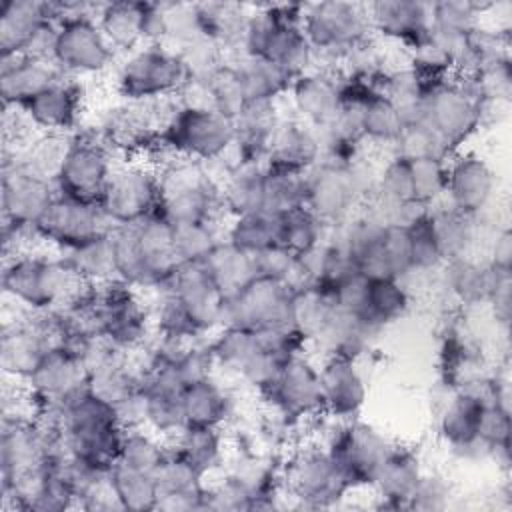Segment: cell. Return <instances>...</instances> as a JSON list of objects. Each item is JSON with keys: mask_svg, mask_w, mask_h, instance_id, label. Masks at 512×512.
Here are the masks:
<instances>
[{"mask_svg": "<svg viewBox=\"0 0 512 512\" xmlns=\"http://www.w3.org/2000/svg\"><path fill=\"white\" fill-rule=\"evenodd\" d=\"M116 278L132 288H164L180 266L172 224L162 214H152L136 224L112 228Z\"/></svg>", "mask_w": 512, "mask_h": 512, "instance_id": "1", "label": "cell"}, {"mask_svg": "<svg viewBox=\"0 0 512 512\" xmlns=\"http://www.w3.org/2000/svg\"><path fill=\"white\" fill-rule=\"evenodd\" d=\"M304 4H268L250 12L242 40V56L268 60L290 76L310 70L314 50L302 32Z\"/></svg>", "mask_w": 512, "mask_h": 512, "instance_id": "2", "label": "cell"}, {"mask_svg": "<svg viewBox=\"0 0 512 512\" xmlns=\"http://www.w3.org/2000/svg\"><path fill=\"white\" fill-rule=\"evenodd\" d=\"M236 140V122L204 104H180L160 124L156 144L182 160L214 162Z\"/></svg>", "mask_w": 512, "mask_h": 512, "instance_id": "3", "label": "cell"}, {"mask_svg": "<svg viewBox=\"0 0 512 512\" xmlns=\"http://www.w3.org/2000/svg\"><path fill=\"white\" fill-rule=\"evenodd\" d=\"M84 282L58 258L18 254L6 262L2 288L18 304L32 312L48 314L64 308L78 294Z\"/></svg>", "mask_w": 512, "mask_h": 512, "instance_id": "4", "label": "cell"}, {"mask_svg": "<svg viewBox=\"0 0 512 512\" xmlns=\"http://www.w3.org/2000/svg\"><path fill=\"white\" fill-rule=\"evenodd\" d=\"M162 214L172 226L186 222L216 220L222 208L220 182L204 168V162L176 158L174 164L158 172Z\"/></svg>", "mask_w": 512, "mask_h": 512, "instance_id": "5", "label": "cell"}, {"mask_svg": "<svg viewBox=\"0 0 512 512\" xmlns=\"http://www.w3.org/2000/svg\"><path fill=\"white\" fill-rule=\"evenodd\" d=\"M188 82L190 74L182 58L164 44L134 50L118 70V92L134 104L178 94Z\"/></svg>", "mask_w": 512, "mask_h": 512, "instance_id": "6", "label": "cell"}, {"mask_svg": "<svg viewBox=\"0 0 512 512\" xmlns=\"http://www.w3.org/2000/svg\"><path fill=\"white\" fill-rule=\"evenodd\" d=\"M374 184L376 178H366V170L358 160L348 166L320 160L306 172L304 208L322 224L334 228L350 218L354 204L374 190Z\"/></svg>", "mask_w": 512, "mask_h": 512, "instance_id": "7", "label": "cell"}, {"mask_svg": "<svg viewBox=\"0 0 512 512\" xmlns=\"http://www.w3.org/2000/svg\"><path fill=\"white\" fill-rule=\"evenodd\" d=\"M370 30L366 4L342 0L304 4L302 32L314 54L344 60L350 52L368 42Z\"/></svg>", "mask_w": 512, "mask_h": 512, "instance_id": "8", "label": "cell"}, {"mask_svg": "<svg viewBox=\"0 0 512 512\" xmlns=\"http://www.w3.org/2000/svg\"><path fill=\"white\" fill-rule=\"evenodd\" d=\"M332 422L324 448L332 456L348 488H372L376 472L394 444L380 430L358 418Z\"/></svg>", "mask_w": 512, "mask_h": 512, "instance_id": "9", "label": "cell"}, {"mask_svg": "<svg viewBox=\"0 0 512 512\" xmlns=\"http://www.w3.org/2000/svg\"><path fill=\"white\" fill-rule=\"evenodd\" d=\"M484 104L468 76L460 80L442 78L426 94L424 122H428L450 146L452 152L464 144L482 124Z\"/></svg>", "mask_w": 512, "mask_h": 512, "instance_id": "10", "label": "cell"}, {"mask_svg": "<svg viewBox=\"0 0 512 512\" xmlns=\"http://www.w3.org/2000/svg\"><path fill=\"white\" fill-rule=\"evenodd\" d=\"M116 50L102 34L90 6L70 12L56 24L52 62L64 74H94L114 62Z\"/></svg>", "mask_w": 512, "mask_h": 512, "instance_id": "11", "label": "cell"}, {"mask_svg": "<svg viewBox=\"0 0 512 512\" xmlns=\"http://www.w3.org/2000/svg\"><path fill=\"white\" fill-rule=\"evenodd\" d=\"M56 12L52 2L4 0L0 8V58L38 56L52 60Z\"/></svg>", "mask_w": 512, "mask_h": 512, "instance_id": "12", "label": "cell"}, {"mask_svg": "<svg viewBox=\"0 0 512 512\" xmlns=\"http://www.w3.org/2000/svg\"><path fill=\"white\" fill-rule=\"evenodd\" d=\"M294 290L274 278L256 276L224 302L222 326H240L254 332L294 326Z\"/></svg>", "mask_w": 512, "mask_h": 512, "instance_id": "13", "label": "cell"}, {"mask_svg": "<svg viewBox=\"0 0 512 512\" xmlns=\"http://www.w3.org/2000/svg\"><path fill=\"white\" fill-rule=\"evenodd\" d=\"M282 482L290 498L304 508H328L348 492V484L324 446L302 448L282 468Z\"/></svg>", "mask_w": 512, "mask_h": 512, "instance_id": "14", "label": "cell"}, {"mask_svg": "<svg viewBox=\"0 0 512 512\" xmlns=\"http://www.w3.org/2000/svg\"><path fill=\"white\" fill-rule=\"evenodd\" d=\"M160 178L158 172L144 164L114 168L98 208L112 228L136 224L158 212Z\"/></svg>", "mask_w": 512, "mask_h": 512, "instance_id": "15", "label": "cell"}, {"mask_svg": "<svg viewBox=\"0 0 512 512\" xmlns=\"http://www.w3.org/2000/svg\"><path fill=\"white\" fill-rule=\"evenodd\" d=\"M488 402H492V376H476L458 384L440 414V436L462 458L490 456L478 440L480 418Z\"/></svg>", "mask_w": 512, "mask_h": 512, "instance_id": "16", "label": "cell"}, {"mask_svg": "<svg viewBox=\"0 0 512 512\" xmlns=\"http://www.w3.org/2000/svg\"><path fill=\"white\" fill-rule=\"evenodd\" d=\"M112 172L114 166L104 144L86 136H76L68 140L54 176V188L60 196L98 204Z\"/></svg>", "mask_w": 512, "mask_h": 512, "instance_id": "17", "label": "cell"}, {"mask_svg": "<svg viewBox=\"0 0 512 512\" xmlns=\"http://www.w3.org/2000/svg\"><path fill=\"white\" fill-rule=\"evenodd\" d=\"M262 396L274 410V416L288 426L324 416L318 366H314L304 354L290 358Z\"/></svg>", "mask_w": 512, "mask_h": 512, "instance_id": "18", "label": "cell"}, {"mask_svg": "<svg viewBox=\"0 0 512 512\" xmlns=\"http://www.w3.org/2000/svg\"><path fill=\"white\" fill-rule=\"evenodd\" d=\"M56 198L54 182L38 176L18 162L4 164L2 172V222L4 236L32 232L34 224Z\"/></svg>", "mask_w": 512, "mask_h": 512, "instance_id": "19", "label": "cell"}, {"mask_svg": "<svg viewBox=\"0 0 512 512\" xmlns=\"http://www.w3.org/2000/svg\"><path fill=\"white\" fill-rule=\"evenodd\" d=\"M108 230L112 226L98 204L72 200L56 192V198L34 224L32 236L66 252Z\"/></svg>", "mask_w": 512, "mask_h": 512, "instance_id": "20", "label": "cell"}, {"mask_svg": "<svg viewBox=\"0 0 512 512\" xmlns=\"http://www.w3.org/2000/svg\"><path fill=\"white\" fill-rule=\"evenodd\" d=\"M160 290H168L176 296L202 336L222 328L226 298L220 294L202 262L180 264L170 282Z\"/></svg>", "mask_w": 512, "mask_h": 512, "instance_id": "21", "label": "cell"}, {"mask_svg": "<svg viewBox=\"0 0 512 512\" xmlns=\"http://www.w3.org/2000/svg\"><path fill=\"white\" fill-rule=\"evenodd\" d=\"M56 342L58 322L54 312L50 320L16 322L6 326L0 340V366L4 374L26 380Z\"/></svg>", "mask_w": 512, "mask_h": 512, "instance_id": "22", "label": "cell"}, {"mask_svg": "<svg viewBox=\"0 0 512 512\" xmlns=\"http://www.w3.org/2000/svg\"><path fill=\"white\" fill-rule=\"evenodd\" d=\"M26 384L30 398L36 400V410H58L88 386V372L76 358L54 346L26 378Z\"/></svg>", "mask_w": 512, "mask_h": 512, "instance_id": "23", "label": "cell"}, {"mask_svg": "<svg viewBox=\"0 0 512 512\" xmlns=\"http://www.w3.org/2000/svg\"><path fill=\"white\" fill-rule=\"evenodd\" d=\"M318 374L324 416L338 422L358 418L368 398V384L358 368V360L326 356Z\"/></svg>", "mask_w": 512, "mask_h": 512, "instance_id": "24", "label": "cell"}, {"mask_svg": "<svg viewBox=\"0 0 512 512\" xmlns=\"http://www.w3.org/2000/svg\"><path fill=\"white\" fill-rule=\"evenodd\" d=\"M496 192V174L492 166L476 154H462L448 160L446 192L444 200L448 206L478 218Z\"/></svg>", "mask_w": 512, "mask_h": 512, "instance_id": "25", "label": "cell"}, {"mask_svg": "<svg viewBox=\"0 0 512 512\" xmlns=\"http://www.w3.org/2000/svg\"><path fill=\"white\" fill-rule=\"evenodd\" d=\"M298 120L322 130L342 112V80L330 72L308 70L296 76L288 88Z\"/></svg>", "mask_w": 512, "mask_h": 512, "instance_id": "26", "label": "cell"}, {"mask_svg": "<svg viewBox=\"0 0 512 512\" xmlns=\"http://www.w3.org/2000/svg\"><path fill=\"white\" fill-rule=\"evenodd\" d=\"M370 28L384 38L402 42L408 50L420 46L432 26L430 2L380 0L366 4Z\"/></svg>", "mask_w": 512, "mask_h": 512, "instance_id": "27", "label": "cell"}, {"mask_svg": "<svg viewBox=\"0 0 512 512\" xmlns=\"http://www.w3.org/2000/svg\"><path fill=\"white\" fill-rule=\"evenodd\" d=\"M318 162V132L298 118H280L268 142L266 166L306 174Z\"/></svg>", "mask_w": 512, "mask_h": 512, "instance_id": "28", "label": "cell"}, {"mask_svg": "<svg viewBox=\"0 0 512 512\" xmlns=\"http://www.w3.org/2000/svg\"><path fill=\"white\" fill-rule=\"evenodd\" d=\"M64 78V72L48 58L12 56L2 58L0 66V96L4 106L20 108L24 102L50 88Z\"/></svg>", "mask_w": 512, "mask_h": 512, "instance_id": "29", "label": "cell"}, {"mask_svg": "<svg viewBox=\"0 0 512 512\" xmlns=\"http://www.w3.org/2000/svg\"><path fill=\"white\" fill-rule=\"evenodd\" d=\"M158 490L156 510H204L206 482L192 464L172 450L152 472Z\"/></svg>", "mask_w": 512, "mask_h": 512, "instance_id": "30", "label": "cell"}, {"mask_svg": "<svg viewBox=\"0 0 512 512\" xmlns=\"http://www.w3.org/2000/svg\"><path fill=\"white\" fill-rule=\"evenodd\" d=\"M18 110H22L36 128H42L48 134L70 132L80 118V88L62 78L24 102Z\"/></svg>", "mask_w": 512, "mask_h": 512, "instance_id": "31", "label": "cell"}, {"mask_svg": "<svg viewBox=\"0 0 512 512\" xmlns=\"http://www.w3.org/2000/svg\"><path fill=\"white\" fill-rule=\"evenodd\" d=\"M424 474L418 454L410 448L392 446L384 462L380 464L372 490L382 500V508H408V500Z\"/></svg>", "mask_w": 512, "mask_h": 512, "instance_id": "32", "label": "cell"}, {"mask_svg": "<svg viewBox=\"0 0 512 512\" xmlns=\"http://www.w3.org/2000/svg\"><path fill=\"white\" fill-rule=\"evenodd\" d=\"M264 170H266V164L228 166L224 178L220 180V200H222V208L232 218L262 210Z\"/></svg>", "mask_w": 512, "mask_h": 512, "instance_id": "33", "label": "cell"}, {"mask_svg": "<svg viewBox=\"0 0 512 512\" xmlns=\"http://www.w3.org/2000/svg\"><path fill=\"white\" fill-rule=\"evenodd\" d=\"M182 406L186 426L222 428L232 414V398L214 378L186 386Z\"/></svg>", "mask_w": 512, "mask_h": 512, "instance_id": "34", "label": "cell"}, {"mask_svg": "<svg viewBox=\"0 0 512 512\" xmlns=\"http://www.w3.org/2000/svg\"><path fill=\"white\" fill-rule=\"evenodd\" d=\"M444 286L462 304L476 306L488 302L496 272L486 262H476L470 256H458L442 264Z\"/></svg>", "mask_w": 512, "mask_h": 512, "instance_id": "35", "label": "cell"}, {"mask_svg": "<svg viewBox=\"0 0 512 512\" xmlns=\"http://www.w3.org/2000/svg\"><path fill=\"white\" fill-rule=\"evenodd\" d=\"M236 72L240 76L244 96L250 104H274L278 96L288 92L294 76L284 68L254 56H240L236 62Z\"/></svg>", "mask_w": 512, "mask_h": 512, "instance_id": "36", "label": "cell"}, {"mask_svg": "<svg viewBox=\"0 0 512 512\" xmlns=\"http://www.w3.org/2000/svg\"><path fill=\"white\" fill-rule=\"evenodd\" d=\"M62 260L84 284H106L116 278L112 230L62 252Z\"/></svg>", "mask_w": 512, "mask_h": 512, "instance_id": "37", "label": "cell"}, {"mask_svg": "<svg viewBox=\"0 0 512 512\" xmlns=\"http://www.w3.org/2000/svg\"><path fill=\"white\" fill-rule=\"evenodd\" d=\"M202 264L224 298L234 296L252 278L258 276L254 256L236 248L226 238L208 254Z\"/></svg>", "mask_w": 512, "mask_h": 512, "instance_id": "38", "label": "cell"}, {"mask_svg": "<svg viewBox=\"0 0 512 512\" xmlns=\"http://www.w3.org/2000/svg\"><path fill=\"white\" fill-rule=\"evenodd\" d=\"M168 448L204 476L222 468L224 464L222 428L184 426L172 436V444Z\"/></svg>", "mask_w": 512, "mask_h": 512, "instance_id": "39", "label": "cell"}, {"mask_svg": "<svg viewBox=\"0 0 512 512\" xmlns=\"http://www.w3.org/2000/svg\"><path fill=\"white\" fill-rule=\"evenodd\" d=\"M142 12L144 2H108L98 8V26L110 46L132 54L142 44Z\"/></svg>", "mask_w": 512, "mask_h": 512, "instance_id": "40", "label": "cell"}, {"mask_svg": "<svg viewBox=\"0 0 512 512\" xmlns=\"http://www.w3.org/2000/svg\"><path fill=\"white\" fill-rule=\"evenodd\" d=\"M428 216L444 262L458 256H468L476 236V218L448 204H434L428 210Z\"/></svg>", "mask_w": 512, "mask_h": 512, "instance_id": "41", "label": "cell"}, {"mask_svg": "<svg viewBox=\"0 0 512 512\" xmlns=\"http://www.w3.org/2000/svg\"><path fill=\"white\" fill-rule=\"evenodd\" d=\"M280 222L282 216L268 210L234 216L228 226L226 240L248 254H256L264 248L280 244Z\"/></svg>", "mask_w": 512, "mask_h": 512, "instance_id": "42", "label": "cell"}, {"mask_svg": "<svg viewBox=\"0 0 512 512\" xmlns=\"http://www.w3.org/2000/svg\"><path fill=\"white\" fill-rule=\"evenodd\" d=\"M410 306V298L402 280H368L364 320L374 330L400 320Z\"/></svg>", "mask_w": 512, "mask_h": 512, "instance_id": "43", "label": "cell"}, {"mask_svg": "<svg viewBox=\"0 0 512 512\" xmlns=\"http://www.w3.org/2000/svg\"><path fill=\"white\" fill-rule=\"evenodd\" d=\"M88 390L104 402L116 406L140 390V370L128 364L126 354H120L88 372Z\"/></svg>", "mask_w": 512, "mask_h": 512, "instance_id": "44", "label": "cell"}, {"mask_svg": "<svg viewBox=\"0 0 512 512\" xmlns=\"http://www.w3.org/2000/svg\"><path fill=\"white\" fill-rule=\"evenodd\" d=\"M196 84L202 88V92L206 96V104L210 108L218 110L220 114L232 118L234 122L242 116V112L248 106L240 76L232 62H224L208 78H204Z\"/></svg>", "mask_w": 512, "mask_h": 512, "instance_id": "45", "label": "cell"}, {"mask_svg": "<svg viewBox=\"0 0 512 512\" xmlns=\"http://www.w3.org/2000/svg\"><path fill=\"white\" fill-rule=\"evenodd\" d=\"M108 478L124 510H156L158 490L152 474L116 462L108 470Z\"/></svg>", "mask_w": 512, "mask_h": 512, "instance_id": "46", "label": "cell"}, {"mask_svg": "<svg viewBox=\"0 0 512 512\" xmlns=\"http://www.w3.org/2000/svg\"><path fill=\"white\" fill-rule=\"evenodd\" d=\"M304 200H306V174L266 166L262 210L282 216L292 210L304 208Z\"/></svg>", "mask_w": 512, "mask_h": 512, "instance_id": "47", "label": "cell"}, {"mask_svg": "<svg viewBox=\"0 0 512 512\" xmlns=\"http://www.w3.org/2000/svg\"><path fill=\"white\" fill-rule=\"evenodd\" d=\"M326 230L328 226L322 224L308 208H298L282 214L280 244L286 246L294 256L302 258L326 240Z\"/></svg>", "mask_w": 512, "mask_h": 512, "instance_id": "48", "label": "cell"}, {"mask_svg": "<svg viewBox=\"0 0 512 512\" xmlns=\"http://www.w3.org/2000/svg\"><path fill=\"white\" fill-rule=\"evenodd\" d=\"M258 346L260 334L240 326H222L208 342L216 366H224L228 370H234L236 374L258 350Z\"/></svg>", "mask_w": 512, "mask_h": 512, "instance_id": "49", "label": "cell"}, {"mask_svg": "<svg viewBox=\"0 0 512 512\" xmlns=\"http://www.w3.org/2000/svg\"><path fill=\"white\" fill-rule=\"evenodd\" d=\"M168 452L170 448L160 440V434L152 432L150 428H134L124 430L118 462L152 474Z\"/></svg>", "mask_w": 512, "mask_h": 512, "instance_id": "50", "label": "cell"}, {"mask_svg": "<svg viewBox=\"0 0 512 512\" xmlns=\"http://www.w3.org/2000/svg\"><path fill=\"white\" fill-rule=\"evenodd\" d=\"M220 242L222 238L216 230V220L186 222L172 226L174 254L180 264L204 262Z\"/></svg>", "mask_w": 512, "mask_h": 512, "instance_id": "51", "label": "cell"}, {"mask_svg": "<svg viewBox=\"0 0 512 512\" xmlns=\"http://www.w3.org/2000/svg\"><path fill=\"white\" fill-rule=\"evenodd\" d=\"M392 148L394 156H400L404 160L436 158L448 162L454 156L444 138L428 122L406 124Z\"/></svg>", "mask_w": 512, "mask_h": 512, "instance_id": "52", "label": "cell"}, {"mask_svg": "<svg viewBox=\"0 0 512 512\" xmlns=\"http://www.w3.org/2000/svg\"><path fill=\"white\" fill-rule=\"evenodd\" d=\"M494 8L488 2H468V0H442L430 2L432 28L452 34H468L480 26V18Z\"/></svg>", "mask_w": 512, "mask_h": 512, "instance_id": "53", "label": "cell"}, {"mask_svg": "<svg viewBox=\"0 0 512 512\" xmlns=\"http://www.w3.org/2000/svg\"><path fill=\"white\" fill-rule=\"evenodd\" d=\"M408 162H410L414 200L428 208L444 200L448 162L436 160V158H420V160H408Z\"/></svg>", "mask_w": 512, "mask_h": 512, "instance_id": "54", "label": "cell"}, {"mask_svg": "<svg viewBox=\"0 0 512 512\" xmlns=\"http://www.w3.org/2000/svg\"><path fill=\"white\" fill-rule=\"evenodd\" d=\"M406 228H408V242H410L412 272H430L440 268L444 264V256L436 242L428 212L416 218Z\"/></svg>", "mask_w": 512, "mask_h": 512, "instance_id": "55", "label": "cell"}, {"mask_svg": "<svg viewBox=\"0 0 512 512\" xmlns=\"http://www.w3.org/2000/svg\"><path fill=\"white\" fill-rule=\"evenodd\" d=\"M374 190H376V202H392V204L416 202L412 194L410 162L400 156H392L380 170Z\"/></svg>", "mask_w": 512, "mask_h": 512, "instance_id": "56", "label": "cell"}, {"mask_svg": "<svg viewBox=\"0 0 512 512\" xmlns=\"http://www.w3.org/2000/svg\"><path fill=\"white\" fill-rule=\"evenodd\" d=\"M452 498L450 482L438 472H424L408 500V510H444Z\"/></svg>", "mask_w": 512, "mask_h": 512, "instance_id": "57", "label": "cell"}, {"mask_svg": "<svg viewBox=\"0 0 512 512\" xmlns=\"http://www.w3.org/2000/svg\"><path fill=\"white\" fill-rule=\"evenodd\" d=\"M252 256H254L258 276L282 280L290 286V280L298 266V256H294L286 246L274 244V246L264 248Z\"/></svg>", "mask_w": 512, "mask_h": 512, "instance_id": "58", "label": "cell"}, {"mask_svg": "<svg viewBox=\"0 0 512 512\" xmlns=\"http://www.w3.org/2000/svg\"><path fill=\"white\" fill-rule=\"evenodd\" d=\"M488 304L492 306V314L496 322L508 328L510 314H512V272H496V280H494Z\"/></svg>", "mask_w": 512, "mask_h": 512, "instance_id": "59", "label": "cell"}, {"mask_svg": "<svg viewBox=\"0 0 512 512\" xmlns=\"http://www.w3.org/2000/svg\"><path fill=\"white\" fill-rule=\"evenodd\" d=\"M486 264L494 272H512V232L508 226L496 230L488 248Z\"/></svg>", "mask_w": 512, "mask_h": 512, "instance_id": "60", "label": "cell"}]
</instances>
